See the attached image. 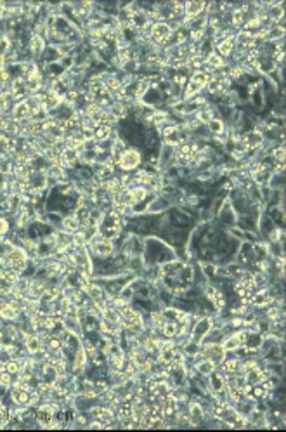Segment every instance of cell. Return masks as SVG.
I'll use <instances>...</instances> for the list:
<instances>
[{
  "mask_svg": "<svg viewBox=\"0 0 286 432\" xmlns=\"http://www.w3.org/2000/svg\"><path fill=\"white\" fill-rule=\"evenodd\" d=\"M21 370H23V363H21L19 360H9L5 363V371L7 373H10V375H19L21 373Z\"/></svg>",
  "mask_w": 286,
  "mask_h": 432,
  "instance_id": "obj_14",
  "label": "cell"
},
{
  "mask_svg": "<svg viewBox=\"0 0 286 432\" xmlns=\"http://www.w3.org/2000/svg\"><path fill=\"white\" fill-rule=\"evenodd\" d=\"M3 14H5V3L0 2V17H2Z\"/></svg>",
  "mask_w": 286,
  "mask_h": 432,
  "instance_id": "obj_16",
  "label": "cell"
},
{
  "mask_svg": "<svg viewBox=\"0 0 286 432\" xmlns=\"http://www.w3.org/2000/svg\"><path fill=\"white\" fill-rule=\"evenodd\" d=\"M90 248H92V252L97 257L108 259L113 255L115 245H113V241L109 240V238H104L101 236V234H97V236H94L92 240H90Z\"/></svg>",
  "mask_w": 286,
  "mask_h": 432,
  "instance_id": "obj_3",
  "label": "cell"
},
{
  "mask_svg": "<svg viewBox=\"0 0 286 432\" xmlns=\"http://www.w3.org/2000/svg\"><path fill=\"white\" fill-rule=\"evenodd\" d=\"M7 231H9V222H7V219L0 217V236H3Z\"/></svg>",
  "mask_w": 286,
  "mask_h": 432,
  "instance_id": "obj_15",
  "label": "cell"
},
{
  "mask_svg": "<svg viewBox=\"0 0 286 432\" xmlns=\"http://www.w3.org/2000/svg\"><path fill=\"white\" fill-rule=\"evenodd\" d=\"M225 353H227V351L222 347L220 342H208L207 346H203V349H201V356H203L205 360H210L212 363L215 364L224 363Z\"/></svg>",
  "mask_w": 286,
  "mask_h": 432,
  "instance_id": "obj_4",
  "label": "cell"
},
{
  "mask_svg": "<svg viewBox=\"0 0 286 432\" xmlns=\"http://www.w3.org/2000/svg\"><path fill=\"white\" fill-rule=\"evenodd\" d=\"M12 118L16 122H23V120H28L31 118V104L28 99H23V101H17L12 108Z\"/></svg>",
  "mask_w": 286,
  "mask_h": 432,
  "instance_id": "obj_5",
  "label": "cell"
},
{
  "mask_svg": "<svg viewBox=\"0 0 286 432\" xmlns=\"http://www.w3.org/2000/svg\"><path fill=\"white\" fill-rule=\"evenodd\" d=\"M141 160H143V156H141V151L134 149V147H129V149H125L118 158H116V165H118L122 170L132 172L141 165Z\"/></svg>",
  "mask_w": 286,
  "mask_h": 432,
  "instance_id": "obj_1",
  "label": "cell"
},
{
  "mask_svg": "<svg viewBox=\"0 0 286 432\" xmlns=\"http://www.w3.org/2000/svg\"><path fill=\"white\" fill-rule=\"evenodd\" d=\"M241 370V361L239 360H224V364H222V371L225 375H234Z\"/></svg>",
  "mask_w": 286,
  "mask_h": 432,
  "instance_id": "obj_12",
  "label": "cell"
},
{
  "mask_svg": "<svg viewBox=\"0 0 286 432\" xmlns=\"http://www.w3.org/2000/svg\"><path fill=\"white\" fill-rule=\"evenodd\" d=\"M63 229L66 233L73 234V233H78L80 231V220L76 219V216H70L66 219H63Z\"/></svg>",
  "mask_w": 286,
  "mask_h": 432,
  "instance_id": "obj_10",
  "label": "cell"
},
{
  "mask_svg": "<svg viewBox=\"0 0 286 432\" xmlns=\"http://www.w3.org/2000/svg\"><path fill=\"white\" fill-rule=\"evenodd\" d=\"M90 413H92V417L97 420H104V422L113 420V412L109 408H106V406H95V408L90 410Z\"/></svg>",
  "mask_w": 286,
  "mask_h": 432,
  "instance_id": "obj_11",
  "label": "cell"
},
{
  "mask_svg": "<svg viewBox=\"0 0 286 432\" xmlns=\"http://www.w3.org/2000/svg\"><path fill=\"white\" fill-rule=\"evenodd\" d=\"M194 371H196L198 375H201V377H208L212 371H215V363H212L210 360H205L203 358V360L194 364Z\"/></svg>",
  "mask_w": 286,
  "mask_h": 432,
  "instance_id": "obj_8",
  "label": "cell"
},
{
  "mask_svg": "<svg viewBox=\"0 0 286 432\" xmlns=\"http://www.w3.org/2000/svg\"><path fill=\"white\" fill-rule=\"evenodd\" d=\"M234 47H236V37H234V35H227L225 38L218 40L217 45H215V49H217V54L220 56L222 59L227 58V56H231L232 51H234Z\"/></svg>",
  "mask_w": 286,
  "mask_h": 432,
  "instance_id": "obj_6",
  "label": "cell"
},
{
  "mask_svg": "<svg viewBox=\"0 0 286 432\" xmlns=\"http://www.w3.org/2000/svg\"><path fill=\"white\" fill-rule=\"evenodd\" d=\"M174 35V28L167 23V21H156L154 24H151L149 28V38L154 40L156 44H165L168 42Z\"/></svg>",
  "mask_w": 286,
  "mask_h": 432,
  "instance_id": "obj_2",
  "label": "cell"
},
{
  "mask_svg": "<svg viewBox=\"0 0 286 432\" xmlns=\"http://www.w3.org/2000/svg\"><path fill=\"white\" fill-rule=\"evenodd\" d=\"M205 7H207V3L203 2H188L184 5V14L188 19H196V17L201 16V12L205 10Z\"/></svg>",
  "mask_w": 286,
  "mask_h": 432,
  "instance_id": "obj_7",
  "label": "cell"
},
{
  "mask_svg": "<svg viewBox=\"0 0 286 432\" xmlns=\"http://www.w3.org/2000/svg\"><path fill=\"white\" fill-rule=\"evenodd\" d=\"M45 49V40L42 35H33L30 40V52L33 56H42Z\"/></svg>",
  "mask_w": 286,
  "mask_h": 432,
  "instance_id": "obj_9",
  "label": "cell"
},
{
  "mask_svg": "<svg viewBox=\"0 0 286 432\" xmlns=\"http://www.w3.org/2000/svg\"><path fill=\"white\" fill-rule=\"evenodd\" d=\"M207 129H208V132L218 136V134H222V132H224L225 127H224V122H222L220 118H212V120L207 124Z\"/></svg>",
  "mask_w": 286,
  "mask_h": 432,
  "instance_id": "obj_13",
  "label": "cell"
}]
</instances>
